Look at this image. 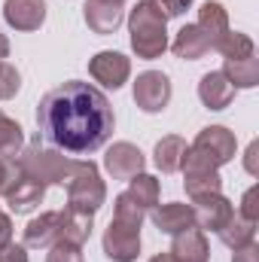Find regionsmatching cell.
Here are the masks:
<instances>
[{
	"label": "cell",
	"instance_id": "1",
	"mask_svg": "<svg viewBox=\"0 0 259 262\" xmlns=\"http://www.w3.org/2000/svg\"><path fill=\"white\" fill-rule=\"evenodd\" d=\"M113 128L116 116L107 95L82 79L55 85L37 104V137L70 156H89L101 149L113 137Z\"/></svg>",
	"mask_w": 259,
	"mask_h": 262
},
{
	"label": "cell",
	"instance_id": "2",
	"mask_svg": "<svg viewBox=\"0 0 259 262\" xmlns=\"http://www.w3.org/2000/svg\"><path fill=\"white\" fill-rule=\"evenodd\" d=\"M146 210H140L125 192L113 201V220L104 232V256L110 262H137L140 256V226Z\"/></svg>",
	"mask_w": 259,
	"mask_h": 262
},
{
	"label": "cell",
	"instance_id": "3",
	"mask_svg": "<svg viewBox=\"0 0 259 262\" xmlns=\"http://www.w3.org/2000/svg\"><path fill=\"white\" fill-rule=\"evenodd\" d=\"M12 162H15V168L21 174L40 180L43 186H67L79 174L85 159H70L61 149H55V146H49V143H43L37 137L34 143L21 146V152L12 156Z\"/></svg>",
	"mask_w": 259,
	"mask_h": 262
},
{
	"label": "cell",
	"instance_id": "4",
	"mask_svg": "<svg viewBox=\"0 0 259 262\" xmlns=\"http://www.w3.org/2000/svg\"><path fill=\"white\" fill-rule=\"evenodd\" d=\"M128 34L134 55L143 61H156L168 49V18L153 0H137L128 12Z\"/></svg>",
	"mask_w": 259,
	"mask_h": 262
},
{
	"label": "cell",
	"instance_id": "5",
	"mask_svg": "<svg viewBox=\"0 0 259 262\" xmlns=\"http://www.w3.org/2000/svg\"><path fill=\"white\" fill-rule=\"evenodd\" d=\"M67 189V207L79 213H98L107 201V183L101 180V171L92 159L82 162L79 174L64 186Z\"/></svg>",
	"mask_w": 259,
	"mask_h": 262
},
{
	"label": "cell",
	"instance_id": "6",
	"mask_svg": "<svg viewBox=\"0 0 259 262\" xmlns=\"http://www.w3.org/2000/svg\"><path fill=\"white\" fill-rule=\"evenodd\" d=\"M183 186H186V195L192 198H204V195H217L223 192V177H220V168H213L201 152H195L192 146L186 149L183 156Z\"/></svg>",
	"mask_w": 259,
	"mask_h": 262
},
{
	"label": "cell",
	"instance_id": "7",
	"mask_svg": "<svg viewBox=\"0 0 259 262\" xmlns=\"http://www.w3.org/2000/svg\"><path fill=\"white\" fill-rule=\"evenodd\" d=\"M195 152H201L213 168H223L235 159L238 152V140H235V131H229L226 125H207L195 134V140L189 143Z\"/></svg>",
	"mask_w": 259,
	"mask_h": 262
},
{
	"label": "cell",
	"instance_id": "8",
	"mask_svg": "<svg viewBox=\"0 0 259 262\" xmlns=\"http://www.w3.org/2000/svg\"><path fill=\"white\" fill-rule=\"evenodd\" d=\"M171 95H174V89H171L168 73H162V70L137 73V79H134V104L143 113H162L171 104Z\"/></svg>",
	"mask_w": 259,
	"mask_h": 262
},
{
	"label": "cell",
	"instance_id": "9",
	"mask_svg": "<svg viewBox=\"0 0 259 262\" xmlns=\"http://www.w3.org/2000/svg\"><path fill=\"white\" fill-rule=\"evenodd\" d=\"M89 73H92V79L95 82H101L104 89H122L125 82H128L131 76V61L122 55V52H110V49H104V52H98L92 61H89Z\"/></svg>",
	"mask_w": 259,
	"mask_h": 262
},
{
	"label": "cell",
	"instance_id": "10",
	"mask_svg": "<svg viewBox=\"0 0 259 262\" xmlns=\"http://www.w3.org/2000/svg\"><path fill=\"white\" fill-rule=\"evenodd\" d=\"M235 213V204L223 192L217 195H204V198H195L192 201V216H195V229L201 232H220Z\"/></svg>",
	"mask_w": 259,
	"mask_h": 262
},
{
	"label": "cell",
	"instance_id": "11",
	"mask_svg": "<svg viewBox=\"0 0 259 262\" xmlns=\"http://www.w3.org/2000/svg\"><path fill=\"white\" fill-rule=\"evenodd\" d=\"M143 162H146L143 152H140L134 143H128V140H116V143L107 149V156H104L107 174H110L113 180H125V183L143 171Z\"/></svg>",
	"mask_w": 259,
	"mask_h": 262
},
{
	"label": "cell",
	"instance_id": "12",
	"mask_svg": "<svg viewBox=\"0 0 259 262\" xmlns=\"http://www.w3.org/2000/svg\"><path fill=\"white\" fill-rule=\"evenodd\" d=\"M46 195V186L40 183V180H34V177H28V174H15V180L6 186V204H9V210L12 213H31V210H37L40 207V201Z\"/></svg>",
	"mask_w": 259,
	"mask_h": 262
},
{
	"label": "cell",
	"instance_id": "13",
	"mask_svg": "<svg viewBox=\"0 0 259 262\" xmlns=\"http://www.w3.org/2000/svg\"><path fill=\"white\" fill-rule=\"evenodd\" d=\"M149 220L153 226L162 232V235H180L186 229L195 226V216H192V204H183V201H168V204H156L149 210Z\"/></svg>",
	"mask_w": 259,
	"mask_h": 262
},
{
	"label": "cell",
	"instance_id": "14",
	"mask_svg": "<svg viewBox=\"0 0 259 262\" xmlns=\"http://www.w3.org/2000/svg\"><path fill=\"white\" fill-rule=\"evenodd\" d=\"M61 232L64 210H46L25 226V247H52L55 241H61Z\"/></svg>",
	"mask_w": 259,
	"mask_h": 262
},
{
	"label": "cell",
	"instance_id": "15",
	"mask_svg": "<svg viewBox=\"0 0 259 262\" xmlns=\"http://www.w3.org/2000/svg\"><path fill=\"white\" fill-rule=\"evenodd\" d=\"M82 18L95 34L107 37V34H116V28L125 18V9H122V3H113V0H85Z\"/></svg>",
	"mask_w": 259,
	"mask_h": 262
},
{
	"label": "cell",
	"instance_id": "16",
	"mask_svg": "<svg viewBox=\"0 0 259 262\" xmlns=\"http://www.w3.org/2000/svg\"><path fill=\"white\" fill-rule=\"evenodd\" d=\"M3 18L15 31H40L46 21V0H6Z\"/></svg>",
	"mask_w": 259,
	"mask_h": 262
},
{
	"label": "cell",
	"instance_id": "17",
	"mask_svg": "<svg viewBox=\"0 0 259 262\" xmlns=\"http://www.w3.org/2000/svg\"><path fill=\"white\" fill-rule=\"evenodd\" d=\"M198 98L207 110H226L235 101V85L223 76V70H210L198 79Z\"/></svg>",
	"mask_w": 259,
	"mask_h": 262
},
{
	"label": "cell",
	"instance_id": "18",
	"mask_svg": "<svg viewBox=\"0 0 259 262\" xmlns=\"http://www.w3.org/2000/svg\"><path fill=\"white\" fill-rule=\"evenodd\" d=\"M174 262H207L210 259V247H207V238L201 229H186L180 235H174V244L168 250Z\"/></svg>",
	"mask_w": 259,
	"mask_h": 262
},
{
	"label": "cell",
	"instance_id": "19",
	"mask_svg": "<svg viewBox=\"0 0 259 262\" xmlns=\"http://www.w3.org/2000/svg\"><path fill=\"white\" fill-rule=\"evenodd\" d=\"M171 49H174V55L183 58V61H198V58H204V55L210 52V40H207V34H204L198 25H183V28L177 31V37H174Z\"/></svg>",
	"mask_w": 259,
	"mask_h": 262
},
{
	"label": "cell",
	"instance_id": "20",
	"mask_svg": "<svg viewBox=\"0 0 259 262\" xmlns=\"http://www.w3.org/2000/svg\"><path fill=\"white\" fill-rule=\"evenodd\" d=\"M186 149H189V143H186L183 137L168 134V137H162V140L156 143V149H153V165H156L162 174H174V171H180Z\"/></svg>",
	"mask_w": 259,
	"mask_h": 262
},
{
	"label": "cell",
	"instance_id": "21",
	"mask_svg": "<svg viewBox=\"0 0 259 262\" xmlns=\"http://www.w3.org/2000/svg\"><path fill=\"white\" fill-rule=\"evenodd\" d=\"M195 25L207 34L210 49H213V43L229 31V12H226V6H223L220 0H207V3L198 6V21H195Z\"/></svg>",
	"mask_w": 259,
	"mask_h": 262
},
{
	"label": "cell",
	"instance_id": "22",
	"mask_svg": "<svg viewBox=\"0 0 259 262\" xmlns=\"http://www.w3.org/2000/svg\"><path fill=\"white\" fill-rule=\"evenodd\" d=\"M223 76L238 89H256L259 85V58L250 55V58H238V61H226L223 64Z\"/></svg>",
	"mask_w": 259,
	"mask_h": 262
},
{
	"label": "cell",
	"instance_id": "23",
	"mask_svg": "<svg viewBox=\"0 0 259 262\" xmlns=\"http://www.w3.org/2000/svg\"><path fill=\"white\" fill-rule=\"evenodd\" d=\"M217 235H220V241H223L229 250H238V247H247V244L253 241V235H256V223L244 220V216L235 210V213H232V220H229Z\"/></svg>",
	"mask_w": 259,
	"mask_h": 262
},
{
	"label": "cell",
	"instance_id": "24",
	"mask_svg": "<svg viewBox=\"0 0 259 262\" xmlns=\"http://www.w3.org/2000/svg\"><path fill=\"white\" fill-rule=\"evenodd\" d=\"M125 195L140 207V210H153L156 204H159V180L153 177V174H137V177H131L128 180V189H125Z\"/></svg>",
	"mask_w": 259,
	"mask_h": 262
},
{
	"label": "cell",
	"instance_id": "25",
	"mask_svg": "<svg viewBox=\"0 0 259 262\" xmlns=\"http://www.w3.org/2000/svg\"><path fill=\"white\" fill-rule=\"evenodd\" d=\"M213 49H217L226 61H238V58H250V55H256L253 40H250L247 34H241V31H232V28L213 43Z\"/></svg>",
	"mask_w": 259,
	"mask_h": 262
},
{
	"label": "cell",
	"instance_id": "26",
	"mask_svg": "<svg viewBox=\"0 0 259 262\" xmlns=\"http://www.w3.org/2000/svg\"><path fill=\"white\" fill-rule=\"evenodd\" d=\"M92 229H95V213H79V210L64 207V232H61L64 241H73L82 247L92 238Z\"/></svg>",
	"mask_w": 259,
	"mask_h": 262
},
{
	"label": "cell",
	"instance_id": "27",
	"mask_svg": "<svg viewBox=\"0 0 259 262\" xmlns=\"http://www.w3.org/2000/svg\"><path fill=\"white\" fill-rule=\"evenodd\" d=\"M21 146H25V131H21V125L0 110V159L18 156Z\"/></svg>",
	"mask_w": 259,
	"mask_h": 262
},
{
	"label": "cell",
	"instance_id": "28",
	"mask_svg": "<svg viewBox=\"0 0 259 262\" xmlns=\"http://www.w3.org/2000/svg\"><path fill=\"white\" fill-rule=\"evenodd\" d=\"M18 89H21V73L9 64V61H0V101L15 98Z\"/></svg>",
	"mask_w": 259,
	"mask_h": 262
},
{
	"label": "cell",
	"instance_id": "29",
	"mask_svg": "<svg viewBox=\"0 0 259 262\" xmlns=\"http://www.w3.org/2000/svg\"><path fill=\"white\" fill-rule=\"evenodd\" d=\"M46 262H85V259H82V247H79V244L61 238V241H55V244L49 247Z\"/></svg>",
	"mask_w": 259,
	"mask_h": 262
},
{
	"label": "cell",
	"instance_id": "30",
	"mask_svg": "<svg viewBox=\"0 0 259 262\" xmlns=\"http://www.w3.org/2000/svg\"><path fill=\"white\" fill-rule=\"evenodd\" d=\"M244 220H250V223H256L259 220V204H256V186H250L244 198H241V210H238Z\"/></svg>",
	"mask_w": 259,
	"mask_h": 262
},
{
	"label": "cell",
	"instance_id": "31",
	"mask_svg": "<svg viewBox=\"0 0 259 262\" xmlns=\"http://www.w3.org/2000/svg\"><path fill=\"white\" fill-rule=\"evenodd\" d=\"M0 262H28V247L15 244V241H6L0 247Z\"/></svg>",
	"mask_w": 259,
	"mask_h": 262
},
{
	"label": "cell",
	"instance_id": "32",
	"mask_svg": "<svg viewBox=\"0 0 259 262\" xmlns=\"http://www.w3.org/2000/svg\"><path fill=\"white\" fill-rule=\"evenodd\" d=\"M153 3L165 12V18H177V15H183L192 6V0H153Z\"/></svg>",
	"mask_w": 259,
	"mask_h": 262
},
{
	"label": "cell",
	"instance_id": "33",
	"mask_svg": "<svg viewBox=\"0 0 259 262\" xmlns=\"http://www.w3.org/2000/svg\"><path fill=\"white\" fill-rule=\"evenodd\" d=\"M15 174H18L15 162H12V159H0V195H3V192H6V186L15 180Z\"/></svg>",
	"mask_w": 259,
	"mask_h": 262
},
{
	"label": "cell",
	"instance_id": "34",
	"mask_svg": "<svg viewBox=\"0 0 259 262\" xmlns=\"http://www.w3.org/2000/svg\"><path fill=\"white\" fill-rule=\"evenodd\" d=\"M232 262H259V244L250 241L247 247H238L235 256H232Z\"/></svg>",
	"mask_w": 259,
	"mask_h": 262
},
{
	"label": "cell",
	"instance_id": "35",
	"mask_svg": "<svg viewBox=\"0 0 259 262\" xmlns=\"http://www.w3.org/2000/svg\"><path fill=\"white\" fill-rule=\"evenodd\" d=\"M256 156H259V140H250V146H247V152H244V168H247V174H259V165H256Z\"/></svg>",
	"mask_w": 259,
	"mask_h": 262
},
{
	"label": "cell",
	"instance_id": "36",
	"mask_svg": "<svg viewBox=\"0 0 259 262\" xmlns=\"http://www.w3.org/2000/svg\"><path fill=\"white\" fill-rule=\"evenodd\" d=\"M6 241H12V220H9V213L0 210V247H3Z\"/></svg>",
	"mask_w": 259,
	"mask_h": 262
},
{
	"label": "cell",
	"instance_id": "37",
	"mask_svg": "<svg viewBox=\"0 0 259 262\" xmlns=\"http://www.w3.org/2000/svg\"><path fill=\"white\" fill-rule=\"evenodd\" d=\"M9 58V40H6V34H0V61H6Z\"/></svg>",
	"mask_w": 259,
	"mask_h": 262
},
{
	"label": "cell",
	"instance_id": "38",
	"mask_svg": "<svg viewBox=\"0 0 259 262\" xmlns=\"http://www.w3.org/2000/svg\"><path fill=\"white\" fill-rule=\"evenodd\" d=\"M149 262H174V256H171V253L165 250V253H156V256H153Z\"/></svg>",
	"mask_w": 259,
	"mask_h": 262
},
{
	"label": "cell",
	"instance_id": "39",
	"mask_svg": "<svg viewBox=\"0 0 259 262\" xmlns=\"http://www.w3.org/2000/svg\"><path fill=\"white\" fill-rule=\"evenodd\" d=\"M113 3H125V0H113Z\"/></svg>",
	"mask_w": 259,
	"mask_h": 262
}]
</instances>
